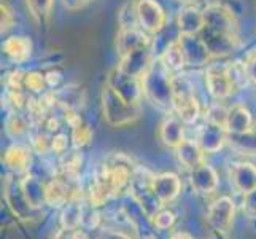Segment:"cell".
<instances>
[{
  "label": "cell",
  "instance_id": "30",
  "mask_svg": "<svg viewBox=\"0 0 256 239\" xmlns=\"http://www.w3.org/2000/svg\"><path fill=\"white\" fill-rule=\"evenodd\" d=\"M66 147H67V136H64V134H59L51 140V148L58 153L64 152Z\"/></svg>",
  "mask_w": 256,
  "mask_h": 239
},
{
  "label": "cell",
  "instance_id": "34",
  "mask_svg": "<svg viewBox=\"0 0 256 239\" xmlns=\"http://www.w3.org/2000/svg\"><path fill=\"white\" fill-rule=\"evenodd\" d=\"M172 239H191L188 234H184V233H178V234H175Z\"/></svg>",
  "mask_w": 256,
  "mask_h": 239
},
{
  "label": "cell",
  "instance_id": "28",
  "mask_svg": "<svg viewBox=\"0 0 256 239\" xmlns=\"http://www.w3.org/2000/svg\"><path fill=\"white\" fill-rule=\"evenodd\" d=\"M174 220H175V215L172 214V212L164 210V212H160V214L156 215L154 223H156V226H158V228L166 229V228H169V226L174 223Z\"/></svg>",
  "mask_w": 256,
  "mask_h": 239
},
{
  "label": "cell",
  "instance_id": "4",
  "mask_svg": "<svg viewBox=\"0 0 256 239\" xmlns=\"http://www.w3.org/2000/svg\"><path fill=\"white\" fill-rule=\"evenodd\" d=\"M102 110L105 121L112 126H126L134 123L138 115L140 107L137 104L128 102L112 85L105 83L102 90Z\"/></svg>",
  "mask_w": 256,
  "mask_h": 239
},
{
  "label": "cell",
  "instance_id": "12",
  "mask_svg": "<svg viewBox=\"0 0 256 239\" xmlns=\"http://www.w3.org/2000/svg\"><path fill=\"white\" fill-rule=\"evenodd\" d=\"M180 188H182L180 179L172 172H164L161 175L154 177L153 183H152L153 194L156 196L158 201L162 202V204H166V202H169L178 196Z\"/></svg>",
  "mask_w": 256,
  "mask_h": 239
},
{
  "label": "cell",
  "instance_id": "2",
  "mask_svg": "<svg viewBox=\"0 0 256 239\" xmlns=\"http://www.w3.org/2000/svg\"><path fill=\"white\" fill-rule=\"evenodd\" d=\"M170 74L160 58L140 78L144 93L160 107H174V78Z\"/></svg>",
  "mask_w": 256,
  "mask_h": 239
},
{
  "label": "cell",
  "instance_id": "3",
  "mask_svg": "<svg viewBox=\"0 0 256 239\" xmlns=\"http://www.w3.org/2000/svg\"><path fill=\"white\" fill-rule=\"evenodd\" d=\"M118 159H112L108 164L104 166L102 175L91 187V201L96 206H100L104 201H107L113 193L120 191L128 183L132 167L124 164Z\"/></svg>",
  "mask_w": 256,
  "mask_h": 239
},
{
  "label": "cell",
  "instance_id": "14",
  "mask_svg": "<svg viewBox=\"0 0 256 239\" xmlns=\"http://www.w3.org/2000/svg\"><path fill=\"white\" fill-rule=\"evenodd\" d=\"M176 24H178V29L182 34L199 35L206 26L204 12H200L196 7H184L178 13Z\"/></svg>",
  "mask_w": 256,
  "mask_h": 239
},
{
  "label": "cell",
  "instance_id": "26",
  "mask_svg": "<svg viewBox=\"0 0 256 239\" xmlns=\"http://www.w3.org/2000/svg\"><path fill=\"white\" fill-rule=\"evenodd\" d=\"M22 85L28 88L29 91H32V93H40V91L45 90V86L48 85V82H46V77L43 75V74L29 72V74L24 75Z\"/></svg>",
  "mask_w": 256,
  "mask_h": 239
},
{
  "label": "cell",
  "instance_id": "24",
  "mask_svg": "<svg viewBox=\"0 0 256 239\" xmlns=\"http://www.w3.org/2000/svg\"><path fill=\"white\" fill-rule=\"evenodd\" d=\"M228 115H229V110H226L223 105L214 104L208 107V110L206 113V120H207V123H210V125H216V126H222L226 129Z\"/></svg>",
  "mask_w": 256,
  "mask_h": 239
},
{
  "label": "cell",
  "instance_id": "22",
  "mask_svg": "<svg viewBox=\"0 0 256 239\" xmlns=\"http://www.w3.org/2000/svg\"><path fill=\"white\" fill-rule=\"evenodd\" d=\"M161 61L170 72H176V70L183 69V66L186 64V59H184V55L178 45V42H174L172 45L166 50V53L161 56Z\"/></svg>",
  "mask_w": 256,
  "mask_h": 239
},
{
  "label": "cell",
  "instance_id": "25",
  "mask_svg": "<svg viewBox=\"0 0 256 239\" xmlns=\"http://www.w3.org/2000/svg\"><path fill=\"white\" fill-rule=\"evenodd\" d=\"M30 15L35 20H43L51 13L52 0H26Z\"/></svg>",
  "mask_w": 256,
  "mask_h": 239
},
{
  "label": "cell",
  "instance_id": "17",
  "mask_svg": "<svg viewBox=\"0 0 256 239\" xmlns=\"http://www.w3.org/2000/svg\"><path fill=\"white\" fill-rule=\"evenodd\" d=\"M226 131L232 132V134H244L246 131H252L250 110L244 105H234L228 115Z\"/></svg>",
  "mask_w": 256,
  "mask_h": 239
},
{
  "label": "cell",
  "instance_id": "5",
  "mask_svg": "<svg viewBox=\"0 0 256 239\" xmlns=\"http://www.w3.org/2000/svg\"><path fill=\"white\" fill-rule=\"evenodd\" d=\"M174 109L183 123H194L199 117V102L186 80L174 78Z\"/></svg>",
  "mask_w": 256,
  "mask_h": 239
},
{
  "label": "cell",
  "instance_id": "16",
  "mask_svg": "<svg viewBox=\"0 0 256 239\" xmlns=\"http://www.w3.org/2000/svg\"><path fill=\"white\" fill-rule=\"evenodd\" d=\"M191 183L198 193H212L218 185L216 172L206 163H202L191 169Z\"/></svg>",
  "mask_w": 256,
  "mask_h": 239
},
{
  "label": "cell",
  "instance_id": "23",
  "mask_svg": "<svg viewBox=\"0 0 256 239\" xmlns=\"http://www.w3.org/2000/svg\"><path fill=\"white\" fill-rule=\"evenodd\" d=\"M4 161L14 171H24L29 164V153L22 147H12L5 152Z\"/></svg>",
  "mask_w": 256,
  "mask_h": 239
},
{
  "label": "cell",
  "instance_id": "31",
  "mask_svg": "<svg viewBox=\"0 0 256 239\" xmlns=\"http://www.w3.org/2000/svg\"><path fill=\"white\" fill-rule=\"evenodd\" d=\"M245 69H246V75L248 78H252L253 82L256 83V50L253 55L248 58V61L245 63Z\"/></svg>",
  "mask_w": 256,
  "mask_h": 239
},
{
  "label": "cell",
  "instance_id": "19",
  "mask_svg": "<svg viewBox=\"0 0 256 239\" xmlns=\"http://www.w3.org/2000/svg\"><path fill=\"white\" fill-rule=\"evenodd\" d=\"M160 137L167 147L176 148L183 142V121L180 118H166L160 128Z\"/></svg>",
  "mask_w": 256,
  "mask_h": 239
},
{
  "label": "cell",
  "instance_id": "7",
  "mask_svg": "<svg viewBox=\"0 0 256 239\" xmlns=\"http://www.w3.org/2000/svg\"><path fill=\"white\" fill-rule=\"evenodd\" d=\"M206 83L208 93L218 101L228 97L236 86L231 75V67L226 66H210L206 72Z\"/></svg>",
  "mask_w": 256,
  "mask_h": 239
},
{
  "label": "cell",
  "instance_id": "1",
  "mask_svg": "<svg viewBox=\"0 0 256 239\" xmlns=\"http://www.w3.org/2000/svg\"><path fill=\"white\" fill-rule=\"evenodd\" d=\"M206 26L199 34L210 55L223 56L236 48V20L226 7L214 4L204 10Z\"/></svg>",
  "mask_w": 256,
  "mask_h": 239
},
{
  "label": "cell",
  "instance_id": "13",
  "mask_svg": "<svg viewBox=\"0 0 256 239\" xmlns=\"http://www.w3.org/2000/svg\"><path fill=\"white\" fill-rule=\"evenodd\" d=\"M150 45H152L150 37L142 29H137V28L121 29V32L118 35V40H116V48L120 51L121 58L129 55V53H132V51L150 47Z\"/></svg>",
  "mask_w": 256,
  "mask_h": 239
},
{
  "label": "cell",
  "instance_id": "27",
  "mask_svg": "<svg viewBox=\"0 0 256 239\" xmlns=\"http://www.w3.org/2000/svg\"><path fill=\"white\" fill-rule=\"evenodd\" d=\"M74 142H75V145H78V147H83V145H86L88 142L91 140V137H92V131L90 129V126H86V125H78V126H75L74 128Z\"/></svg>",
  "mask_w": 256,
  "mask_h": 239
},
{
  "label": "cell",
  "instance_id": "33",
  "mask_svg": "<svg viewBox=\"0 0 256 239\" xmlns=\"http://www.w3.org/2000/svg\"><path fill=\"white\" fill-rule=\"evenodd\" d=\"M100 239H130L121 233H114V231H104L100 234Z\"/></svg>",
  "mask_w": 256,
  "mask_h": 239
},
{
  "label": "cell",
  "instance_id": "20",
  "mask_svg": "<svg viewBox=\"0 0 256 239\" xmlns=\"http://www.w3.org/2000/svg\"><path fill=\"white\" fill-rule=\"evenodd\" d=\"M202 152H204V150H202L199 142H194V140H183V142L176 147V156H178L180 163L186 167H191V169L204 163V155H202Z\"/></svg>",
  "mask_w": 256,
  "mask_h": 239
},
{
  "label": "cell",
  "instance_id": "8",
  "mask_svg": "<svg viewBox=\"0 0 256 239\" xmlns=\"http://www.w3.org/2000/svg\"><path fill=\"white\" fill-rule=\"evenodd\" d=\"M108 85H112L114 90H116L130 104H137L138 105V101H140V96L144 94V90H142V82H140V78H136V77H130V75H126L124 72H121V70L116 67L113 70V72L108 75Z\"/></svg>",
  "mask_w": 256,
  "mask_h": 239
},
{
  "label": "cell",
  "instance_id": "9",
  "mask_svg": "<svg viewBox=\"0 0 256 239\" xmlns=\"http://www.w3.org/2000/svg\"><path fill=\"white\" fill-rule=\"evenodd\" d=\"M232 218H234V202L228 196L218 198L216 201H214L207 210L208 223L216 231L226 233L232 225Z\"/></svg>",
  "mask_w": 256,
  "mask_h": 239
},
{
  "label": "cell",
  "instance_id": "29",
  "mask_svg": "<svg viewBox=\"0 0 256 239\" xmlns=\"http://www.w3.org/2000/svg\"><path fill=\"white\" fill-rule=\"evenodd\" d=\"M12 23H13V12L6 4H2V31L10 29Z\"/></svg>",
  "mask_w": 256,
  "mask_h": 239
},
{
  "label": "cell",
  "instance_id": "10",
  "mask_svg": "<svg viewBox=\"0 0 256 239\" xmlns=\"http://www.w3.org/2000/svg\"><path fill=\"white\" fill-rule=\"evenodd\" d=\"M153 64V55H152V48L145 47L129 53V55L121 58V63L118 69L121 72H124L126 75L136 77V78H142L144 74L150 69V66Z\"/></svg>",
  "mask_w": 256,
  "mask_h": 239
},
{
  "label": "cell",
  "instance_id": "18",
  "mask_svg": "<svg viewBox=\"0 0 256 239\" xmlns=\"http://www.w3.org/2000/svg\"><path fill=\"white\" fill-rule=\"evenodd\" d=\"M224 131L226 129L222 126L207 123V126L202 128L199 134V145L202 147V150H206V152H216V150L222 148L226 140Z\"/></svg>",
  "mask_w": 256,
  "mask_h": 239
},
{
  "label": "cell",
  "instance_id": "15",
  "mask_svg": "<svg viewBox=\"0 0 256 239\" xmlns=\"http://www.w3.org/2000/svg\"><path fill=\"white\" fill-rule=\"evenodd\" d=\"M231 180L234 187L244 194L256 190V167L250 163L232 164L231 167Z\"/></svg>",
  "mask_w": 256,
  "mask_h": 239
},
{
  "label": "cell",
  "instance_id": "21",
  "mask_svg": "<svg viewBox=\"0 0 256 239\" xmlns=\"http://www.w3.org/2000/svg\"><path fill=\"white\" fill-rule=\"evenodd\" d=\"M30 50H32L30 42L24 37H12L5 40L4 43L5 55L8 56V59H12L13 63H24L26 59H29Z\"/></svg>",
  "mask_w": 256,
  "mask_h": 239
},
{
  "label": "cell",
  "instance_id": "32",
  "mask_svg": "<svg viewBox=\"0 0 256 239\" xmlns=\"http://www.w3.org/2000/svg\"><path fill=\"white\" fill-rule=\"evenodd\" d=\"M88 2H90V0H62L64 7L68 8V10H78V8H82Z\"/></svg>",
  "mask_w": 256,
  "mask_h": 239
},
{
  "label": "cell",
  "instance_id": "11",
  "mask_svg": "<svg viewBox=\"0 0 256 239\" xmlns=\"http://www.w3.org/2000/svg\"><path fill=\"white\" fill-rule=\"evenodd\" d=\"M186 59V64L191 66H202L206 64L210 58V51L200 35H186L182 34L180 39L176 40Z\"/></svg>",
  "mask_w": 256,
  "mask_h": 239
},
{
  "label": "cell",
  "instance_id": "6",
  "mask_svg": "<svg viewBox=\"0 0 256 239\" xmlns=\"http://www.w3.org/2000/svg\"><path fill=\"white\" fill-rule=\"evenodd\" d=\"M136 15L138 28L146 34H158L166 24V13L156 0H137Z\"/></svg>",
  "mask_w": 256,
  "mask_h": 239
}]
</instances>
